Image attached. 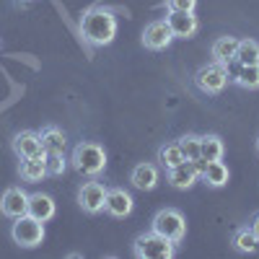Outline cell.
Here are the masks:
<instances>
[{"label": "cell", "mask_w": 259, "mask_h": 259, "mask_svg": "<svg viewBox=\"0 0 259 259\" xmlns=\"http://www.w3.org/2000/svg\"><path fill=\"white\" fill-rule=\"evenodd\" d=\"M236 62L239 65H259V41L239 39V47H236Z\"/></svg>", "instance_id": "cell-21"}, {"label": "cell", "mask_w": 259, "mask_h": 259, "mask_svg": "<svg viewBox=\"0 0 259 259\" xmlns=\"http://www.w3.org/2000/svg\"><path fill=\"white\" fill-rule=\"evenodd\" d=\"M200 179H202L207 187L221 189V187L228 184V166L223 163V158H221V161H207L205 168H202V174H200Z\"/></svg>", "instance_id": "cell-16"}, {"label": "cell", "mask_w": 259, "mask_h": 259, "mask_svg": "<svg viewBox=\"0 0 259 259\" xmlns=\"http://www.w3.org/2000/svg\"><path fill=\"white\" fill-rule=\"evenodd\" d=\"M158 177H161V174H158V166H156V163L143 161V163H138V166L133 168V174H130V182H133V187H135V189L150 192V189H156Z\"/></svg>", "instance_id": "cell-14"}, {"label": "cell", "mask_w": 259, "mask_h": 259, "mask_svg": "<svg viewBox=\"0 0 259 259\" xmlns=\"http://www.w3.org/2000/svg\"><path fill=\"white\" fill-rule=\"evenodd\" d=\"M166 179H168V184L174 187V189H189V187H194V182L200 179V171L194 168L192 161H182L179 166L168 168Z\"/></svg>", "instance_id": "cell-13"}, {"label": "cell", "mask_w": 259, "mask_h": 259, "mask_svg": "<svg viewBox=\"0 0 259 259\" xmlns=\"http://www.w3.org/2000/svg\"><path fill=\"white\" fill-rule=\"evenodd\" d=\"M104 202H106V187L101 182H85L80 189H78V205L85 210V212H101L104 210Z\"/></svg>", "instance_id": "cell-7"}, {"label": "cell", "mask_w": 259, "mask_h": 259, "mask_svg": "<svg viewBox=\"0 0 259 259\" xmlns=\"http://www.w3.org/2000/svg\"><path fill=\"white\" fill-rule=\"evenodd\" d=\"M166 8H168V11H187V13H194V8H197V0H166Z\"/></svg>", "instance_id": "cell-27"}, {"label": "cell", "mask_w": 259, "mask_h": 259, "mask_svg": "<svg viewBox=\"0 0 259 259\" xmlns=\"http://www.w3.org/2000/svg\"><path fill=\"white\" fill-rule=\"evenodd\" d=\"M171 41H174V34H171L166 21H150V24L143 29V45L148 50H166Z\"/></svg>", "instance_id": "cell-11"}, {"label": "cell", "mask_w": 259, "mask_h": 259, "mask_svg": "<svg viewBox=\"0 0 259 259\" xmlns=\"http://www.w3.org/2000/svg\"><path fill=\"white\" fill-rule=\"evenodd\" d=\"M29 215L36 218V221H41V223L52 221L55 218V200L50 197V194H41V192L29 194Z\"/></svg>", "instance_id": "cell-15"}, {"label": "cell", "mask_w": 259, "mask_h": 259, "mask_svg": "<svg viewBox=\"0 0 259 259\" xmlns=\"http://www.w3.org/2000/svg\"><path fill=\"white\" fill-rule=\"evenodd\" d=\"M256 239H254V233L251 228H239L233 233V249L236 251H241V254H254L256 251Z\"/></svg>", "instance_id": "cell-24"}, {"label": "cell", "mask_w": 259, "mask_h": 259, "mask_svg": "<svg viewBox=\"0 0 259 259\" xmlns=\"http://www.w3.org/2000/svg\"><path fill=\"white\" fill-rule=\"evenodd\" d=\"M236 47H239V39L236 36H218L212 41V47H210V55L215 62H231L236 60Z\"/></svg>", "instance_id": "cell-18"}, {"label": "cell", "mask_w": 259, "mask_h": 259, "mask_svg": "<svg viewBox=\"0 0 259 259\" xmlns=\"http://www.w3.org/2000/svg\"><path fill=\"white\" fill-rule=\"evenodd\" d=\"M249 228H251V233H254V239H256V244H259V212H256L254 218H251V226H249Z\"/></svg>", "instance_id": "cell-28"}, {"label": "cell", "mask_w": 259, "mask_h": 259, "mask_svg": "<svg viewBox=\"0 0 259 259\" xmlns=\"http://www.w3.org/2000/svg\"><path fill=\"white\" fill-rule=\"evenodd\" d=\"M45 166H47V174H52V177L65 174V168H68L65 153H45Z\"/></svg>", "instance_id": "cell-26"}, {"label": "cell", "mask_w": 259, "mask_h": 259, "mask_svg": "<svg viewBox=\"0 0 259 259\" xmlns=\"http://www.w3.org/2000/svg\"><path fill=\"white\" fill-rule=\"evenodd\" d=\"M194 85H197V91L207 94V96H215L221 94L226 85H228V73L221 62H210V65H202V68L194 73Z\"/></svg>", "instance_id": "cell-6"}, {"label": "cell", "mask_w": 259, "mask_h": 259, "mask_svg": "<svg viewBox=\"0 0 259 259\" xmlns=\"http://www.w3.org/2000/svg\"><path fill=\"white\" fill-rule=\"evenodd\" d=\"M182 161H187V158L182 156L179 143H166V145L158 148V163H161L166 171H168V168H174V166H179Z\"/></svg>", "instance_id": "cell-22"}, {"label": "cell", "mask_w": 259, "mask_h": 259, "mask_svg": "<svg viewBox=\"0 0 259 259\" xmlns=\"http://www.w3.org/2000/svg\"><path fill=\"white\" fill-rule=\"evenodd\" d=\"M166 24H168L171 34H174V39H177V36H179V39H189V36L197 34V29H200L197 16L187 13V11H168Z\"/></svg>", "instance_id": "cell-10"}, {"label": "cell", "mask_w": 259, "mask_h": 259, "mask_svg": "<svg viewBox=\"0 0 259 259\" xmlns=\"http://www.w3.org/2000/svg\"><path fill=\"white\" fill-rule=\"evenodd\" d=\"M11 236H13V241L18 246H24V249H34L39 246L41 241H45V223L31 218V215H21V218H16L13 228H11Z\"/></svg>", "instance_id": "cell-5"}, {"label": "cell", "mask_w": 259, "mask_h": 259, "mask_svg": "<svg viewBox=\"0 0 259 259\" xmlns=\"http://www.w3.org/2000/svg\"><path fill=\"white\" fill-rule=\"evenodd\" d=\"M233 83L246 89V91H256L259 89V65H241L236 78H233Z\"/></svg>", "instance_id": "cell-23"}, {"label": "cell", "mask_w": 259, "mask_h": 259, "mask_svg": "<svg viewBox=\"0 0 259 259\" xmlns=\"http://www.w3.org/2000/svg\"><path fill=\"white\" fill-rule=\"evenodd\" d=\"M18 174L24 182H41L47 177V166H45V158H21V166H18Z\"/></svg>", "instance_id": "cell-19"}, {"label": "cell", "mask_w": 259, "mask_h": 259, "mask_svg": "<svg viewBox=\"0 0 259 259\" xmlns=\"http://www.w3.org/2000/svg\"><path fill=\"white\" fill-rule=\"evenodd\" d=\"M179 148H182V156L187 161H194V158H200V135H184L177 140Z\"/></svg>", "instance_id": "cell-25"}, {"label": "cell", "mask_w": 259, "mask_h": 259, "mask_svg": "<svg viewBox=\"0 0 259 259\" xmlns=\"http://www.w3.org/2000/svg\"><path fill=\"white\" fill-rule=\"evenodd\" d=\"M13 150L18 158H45V148H41L39 133H31V130H21L13 138Z\"/></svg>", "instance_id": "cell-12"}, {"label": "cell", "mask_w": 259, "mask_h": 259, "mask_svg": "<svg viewBox=\"0 0 259 259\" xmlns=\"http://www.w3.org/2000/svg\"><path fill=\"white\" fill-rule=\"evenodd\" d=\"M133 251L140 259H171L174 251H177V244H171L168 239H163L161 233H156L153 228H150L148 233H140L135 239Z\"/></svg>", "instance_id": "cell-3"}, {"label": "cell", "mask_w": 259, "mask_h": 259, "mask_svg": "<svg viewBox=\"0 0 259 259\" xmlns=\"http://www.w3.org/2000/svg\"><path fill=\"white\" fill-rule=\"evenodd\" d=\"M70 163L83 177H99L106 168V150L99 143H78L73 148Z\"/></svg>", "instance_id": "cell-2"}, {"label": "cell", "mask_w": 259, "mask_h": 259, "mask_svg": "<svg viewBox=\"0 0 259 259\" xmlns=\"http://www.w3.org/2000/svg\"><path fill=\"white\" fill-rule=\"evenodd\" d=\"M135 207V200L133 194H130L127 189L122 187H112L106 189V202H104V210L112 215V218H127L130 212H133Z\"/></svg>", "instance_id": "cell-9"}, {"label": "cell", "mask_w": 259, "mask_h": 259, "mask_svg": "<svg viewBox=\"0 0 259 259\" xmlns=\"http://www.w3.org/2000/svg\"><path fill=\"white\" fill-rule=\"evenodd\" d=\"M256 150H259V138H256Z\"/></svg>", "instance_id": "cell-29"}, {"label": "cell", "mask_w": 259, "mask_h": 259, "mask_svg": "<svg viewBox=\"0 0 259 259\" xmlns=\"http://www.w3.org/2000/svg\"><path fill=\"white\" fill-rule=\"evenodd\" d=\"M153 231L161 233L163 239H168L171 244H182L184 236H187V221L179 210L163 207L153 215Z\"/></svg>", "instance_id": "cell-4"}, {"label": "cell", "mask_w": 259, "mask_h": 259, "mask_svg": "<svg viewBox=\"0 0 259 259\" xmlns=\"http://www.w3.org/2000/svg\"><path fill=\"white\" fill-rule=\"evenodd\" d=\"M226 153V145L218 135H200V158L205 161H221Z\"/></svg>", "instance_id": "cell-20"}, {"label": "cell", "mask_w": 259, "mask_h": 259, "mask_svg": "<svg viewBox=\"0 0 259 259\" xmlns=\"http://www.w3.org/2000/svg\"><path fill=\"white\" fill-rule=\"evenodd\" d=\"M0 212L8 215V218H21V215L29 212V194L21 187H8L0 197Z\"/></svg>", "instance_id": "cell-8"}, {"label": "cell", "mask_w": 259, "mask_h": 259, "mask_svg": "<svg viewBox=\"0 0 259 259\" xmlns=\"http://www.w3.org/2000/svg\"><path fill=\"white\" fill-rule=\"evenodd\" d=\"M39 140H41V148H45V153H65V145H68V140H65V133L60 127L50 124L39 133Z\"/></svg>", "instance_id": "cell-17"}, {"label": "cell", "mask_w": 259, "mask_h": 259, "mask_svg": "<svg viewBox=\"0 0 259 259\" xmlns=\"http://www.w3.org/2000/svg\"><path fill=\"white\" fill-rule=\"evenodd\" d=\"M80 34L94 47L112 45L117 36V18L106 8H89L80 16Z\"/></svg>", "instance_id": "cell-1"}]
</instances>
